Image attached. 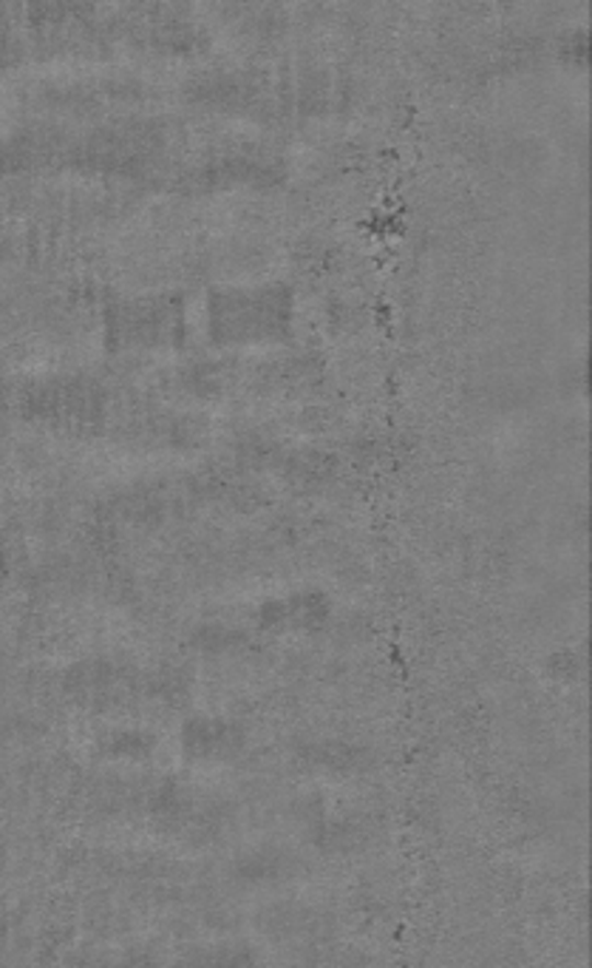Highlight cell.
<instances>
[{"instance_id":"7a4b0ae2","label":"cell","mask_w":592,"mask_h":968,"mask_svg":"<svg viewBox=\"0 0 592 968\" xmlns=\"http://www.w3.org/2000/svg\"><path fill=\"white\" fill-rule=\"evenodd\" d=\"M315 764L332 773H349V769L363 767V750L343 742H327L315 750Z\"/></svg>"},{"instance_id":"277c9868","label":"cell","mask_w":592,"mask_h":968,"mask_svg":"<svg viewBox=\"0 0 592 968\" xmlns=\"http://www.w3.org/2000/svg\"><path fill=\"white\" fill-rule=\"evenodd\" d=\"M150 739L148 735L137 733V730H128V733H116L109 739V753L116 758H128V762H137L150 753Z\"/></svg>"},{"instance_id":"3957f363","label":"cell","mask_w":592,"mask_h":968,"mask_svg":"<svg viewBox=\"0 0 592 968\" xmlns=\"http://www.w3.org/2000/svg\"><path fill=\"white\" fill-rule=\"evenodd\" d=\"M191 968H255V960L244 948H210L198 955Z\"/></svg>"},{"instance_id":"6da1fadb","label":"cell","mask_w":592,"mask_h":968,"mask_svg":"<svg viewBox=\"0 0 592 968\" xmlns=\"http://www.w3.org/2000/svg\"><path fill=\"white\" fill-rule=\"evenodd\" d=\"M182 744L193 758H225L239 750L241 733L225 719H191L184 724Z\"/></svg>"}]
</instances>
